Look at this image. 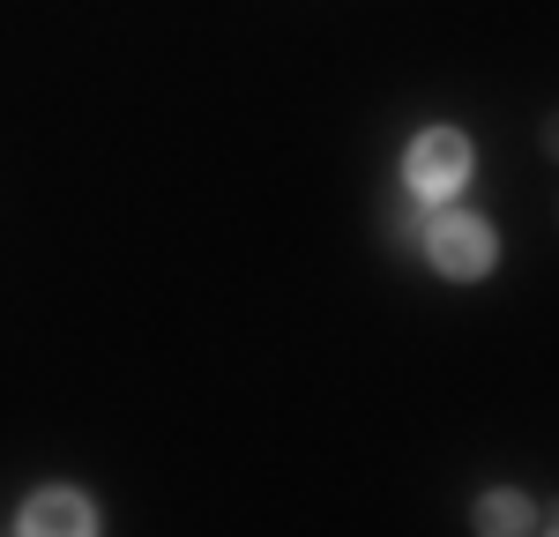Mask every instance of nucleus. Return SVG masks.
Returning <instances> with one entry per match:
<instances>
[{
    "label": "nucleus",
    "mask_w": 559,
    "mask_h": 537,
    "mask_svg": "<svg viewBox=\"0 0 559 537\" xmlns=\"http://www.w3.org/2000/svg\"><path fill=\"white\" fill-rule=\"evenodd\" d=\"M418 254H426L432 276H448V284H485L492 262H500V231L477 217V210H440V202H432L426 224H418Z\"/></svg>",
    "instance_id": "f257e3e1"
},
{
    "label": "nucleus",
    "mask_w": 559,
    "mask_h": 537,
    "mask_svg": "<svg viewBox=\"0 0 559 537\" xmlns=\"http://www.w3.org/2000/svg\"><path fill=\"white\" fill-rule=\"evenodd\" d=\"M477 172V150L463 128H418L411 134V150H403V194L411 202H448V194H463Z\"/></svg>",
    "instance_id": "f03ea898"
},
{
    "label": "nucleus",
    "mask_w": 559,
    "mask_h": 537,
    "mask_svg": "<svg viewBox=\"0 0 559 537\" xmlns=\"http://www.w3.org/2000/svg\"><path fill=\"white\" fill-rule=\"evenodd\" d=\"M105 523L97 500L83 486H38L23 508H15V537H90Z\"/></svg>",
    "instance_id": "7ed1b4c3"
},
{
    "label": "nucleus",
    "mask_w": 559,
    "mask_h": 537,
    "mask_svg": "<svg viewBox=\"0 0 559 537\" xmlns=\"http://www.w3.org/2000/svg\"><path fill=\"white\" fill-rule=\"evenodd\" d=\"M471 530L477 537H522V530H552V515H545L530 492L492 486V492H477V500H471Z\"/></svg>",
    "instance_id": "20e7f679"
}]
</instances>
